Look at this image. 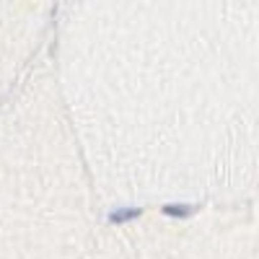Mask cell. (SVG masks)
I'll use <instances>...</instances> for the list:
<instances>
[{"instance_id": "6da1fadb", "label": "cell", "mask_w": 259, "mask_h": 259, "mask_svg": "<svg viewBox=\"0 0 259 259\" xmlns=\"http://www.w3.org/2000/svg\"><path fill=\"white\" fill-rule=\"evenodd\" d=\"M140 215H143L140 207H119V210H112L109 212V221L114 226H122V223H130V221H138Z\"/></svg>"}, {"instance_id": "7a4b0ae2", "label": "cell", "mask_w": 259, "mask_h": 259, "mask_svg": "<svg viewBox=\"0 0 259 259\" xmlns=\"http://www.w3.org/2000/svg\"><path fill=\"white\" fill-rule=\"evenodd\" d=\"M194 212L192 205H163V215H168V218H189V215Z\"/></svg>"}]
</instances>
